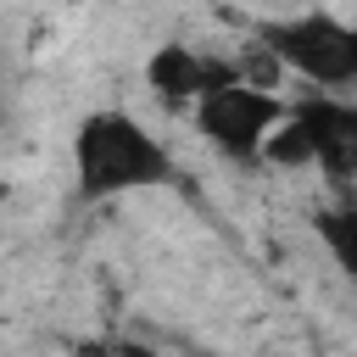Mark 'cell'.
<instances>
[{"mask_svg": "<svg viewBox=\"0 0 357 357\" xmlns=\"http://www.w3.org/2000/svg\"><path fill=\"white\" fill-rule=\"evenodd\" d=\"M268 167H318L329 178H357V95L290 100L279 134L268 139Z\"/></svg>", "mask_w": 357, "mask_h": 357, "instance_id": "2", "label": "cell"}, {"mask_svg": "<svg viewBox=\"0 0 357 357\" xmlns=\"http://www.w3.org/2000/svg\"><path fill=\"white\" fill-rule=\"evenodd\" d=\"M257 45L296 78H307L324 95H340L357 84V22L329 17V11H296V17H268L257 28Z\"/></svg>", "mask_w": 357, "mask_h": 357, "instance_id": "3", "label": "cell"}, {"mask_svg": "<svg viewBox=\"0 0 357 357\" xmlns=\"http://www.w3.org/2000/svg\"><path fill=\"white\" fill-rule=\"evenodd\" d=\"M284 112H290V100H279V95L262 89V84L234 78V84L212 89V95L195 106V128H201V139H206L223 162L257 167V162L268 156V139L279 134Z\"/></svg>", "mask_w": 357, "mask_h": 357, "instance_id": "4", "label": "cell"}, {"mask_svg": "<svg viewBox=\"0 0 357 357\" xmlns=\"http://www.w3.org/2000/svg\"><path fill=\"white\" fill-rule=\"evenodd\" d=\"M234 78H240V73H234L229 61L201 56L195 45H178V39L156 45L151 61H145V84H151V95L167 100V106H190V112H195L212 89H223V84H234Z\"/></svg>", "mask_w": 357, "mask_h": 357, "instance_id": "5", "label": "cell"}, {"mask_svg": "<svg viewBox=\"0 0 357 357\" xmlns=\"http://www.w3.org/2000/svg\"><path fill=\"white\" fill-rule=\"evenodd\" d=\"M73 178L84 201H112L134 190H162L178 178L167 145L123 106H100L73 128Z\"/></svg>", "mask_w": 357, "mask_h": 357, "instance_id": "1", "label": "cell"}, {"mask_svg": "<svg viewBox=\"0 0 357 357\" xmlns=\"http://www.w3.org/2000/svg\"><path fill=\"white\" fill-rule=\"evenodd\" d=\"M312 234H318V245L329 251V262L357 284V201H346V206H324V212L312 218Z\"/></svg>", "mask_w": 357, "mask_h": 357, "instance_id": "6", "label": "cell"}]
</instances>
